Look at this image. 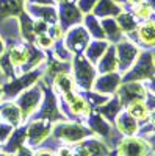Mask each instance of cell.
Segmentation results:
<instances>
[{"label":"cell","instance_id":"obj_1","mask_svg":"<svg viewBox=\"0 0 155 156\" xmlns=\"http://www.w3.org/2000/svg\"><path fill=\"white\" fill-rule=\"evenodd\" d=\"M52 137L66 144H79L86 137H91L93 131L88 126L75 122H60L52 126Z\"/></svg>","mask_w":155,"mask_h":156},{"label":"cell","instance_id":"obj_2","mask_svg":"<svg viewBox=\"0 0 155 156\" xmlns=\"http://www.w3.org/2000/svg\"><path fill=\"white\" fill-rule=\"evenodd\" d=\"M39 84L30 86L28 89L22 90V92L16 97V105L20 108L24 120L30 119V117L38 111V108L41 106L42 98H44V86L41 83V80L38 81Z\"/></svg>","mask_w":155,"mask_h":156},{"label":"cell","instance_id":"obj_3","mask_svg":"<svg viewBox=\"0 0 155 156\" xmlns=\"http://www.w3.org/2000/svg\"><path fill=\"white\" fill-rule=\"evenodd\" d=\"M155 76V61L150 51L139 53L133 66L124 73V81H143Z\"/></svg>","mask_w":155,"mask_h":156},{"label":"cell","instance_id":"obj_4","mask_svg":"<svg viewBox=\"0 0 155 156\" xmlns=\"http://www.w3.org/2000/svg\"><path fill=\"white\" fill-rule=\"evenodd\" d=\"M41 69H33L30 72H25L22 76L17 75L14 76L13 80L9 81H5V84L2 86L3 89V98L6 100H11V98H16L22 90L25 89H28L30 86H33L36 81H39L41 80Z\"/></svg>","mask_w":155,"mask_h":156},{"label":"cell","instance_id":"obj_5","mask_svg":"<svg viewBox=\"0 0 155 156\" xmlns=\"http://www.w3.org/2000/svg\"><path fill=\"white\" fill-rule=\"evenodd\" d=\"M74 76L75 83L80 89H93V84L97 78V69L94 67V64L89 61L86 56L75 55L74 58Z\"/></svg>","mask_w":155,"mask_h":156},{"label":"cell","instance_id":"obj_6","mask_svg":"<svg viewBox=\"0 0 155 156\" xmlns=\"http://www.w3.org/2000/svg\"><path fill=\"white\" fill-rule=\"evenodd\" d=\"M33 119H42V120H49V122H55V120H63L64 115L61 114L60 108H58V101L57 97L54 95V92L44 86V98L41 106L38 108V111L31 115Z\"/></svg>","mask_w":155,"mask_h":156},{"label":"cell","instance_id":"obj_7","mask_svg":"<svg viewBox=\"0 0 155 156\" xmlns=\"http://www.w3.org/2000/svg\"><path fill=\"white\" fill-rule=\"evenodd\" d=\"M150 151L152 147L144 137L125 136L118 144V156H149Z\"/></svg>","mask_w":155,"mask_h":156},{"label":"cell","instance_id":"obj_8","mask_svg":"<svg viewBox=\"0 0 155 156\" xmlns=\"http://www.w3.org/2000/svg\"><path fill=\"white\" fill-rule=\"evenodd\" d=\"M50 134H52V122L42 119H33L27 125V142H25V145L36 148L46 139H49Z\"/></svg>","mask_w":155,"mask_h":156},{"label":"cell","instance_id":"obj_9","mask_svg":"<svg viewBox=\"0 0 155 156\" xmlns=\"http://www.w3.org/2000/svg\"><path fill=\"white\" fill-rule=\"evenodd\" d=\"M116 95H118L119 101L122 103V106H127L128 103H132V101L146 100L147 89L139 81H125L124 84L119 86L118 90H116Z\"/></svg>","mask_w":155,"mask_h":156},{"label":"cell","instance_id":"obj_10","mask_svg":"<svg viewBox=\"0 0 155 156\" xmlns=\"http://www.w3.org/2000/svg\"><path fill=\"white\" fill-rule=\"evenodd\" d=\"M116 55H118V69L122 73H125L133 66V62L136 61V58L139 55V48L135 44L122 39V41L118 42V45H116Z\"/></svg>","mask_w":155,"mask_h":156},{"label":"cell","instance_id":"obj_11","mask_svg":"<svg viewBox=\"0 0 155 156\" xmlns=\"http://www.w3.org/2000/svg\"><path fill=\"white\" fill-rule=\"evenodd\" d=\"M64 44L74 55H82V51H85L89 44V33L86 31L85 27H80V25L74 27L69 30Z\"/></svg>","mask_w":155,"mask_h":156},{"label":"cell","instance_id":"obj_12","mask_svg":"<svg viewBox=\"0 0 155 156\" xmlns=\"http://www.w3.org/2000/svg\"><path fill=\"white\" fill-rule=\"evenodd\" d=\"M121 83H122V75H119L118 72L102 73L100 76L96 78V81L93 84V90L105 94V95H113L119 89Z\"/></svg>","mask_w":155,"mask_h":156},{"label":"cell","instance_id":"obj_13","mask_svg":"<svg viewBox=\"0 0 155 156\" xmlns=\"http://www.w3.org/2000/svg\"><path fill=\"white\" fill-rule=\"evenodd\" d=\"M60 22H61V27L63 28H72L75 23H80L83 22V12L80 11L79 6H75L69 2H64L60 5Z\"/></svg>","mask_w":155,"mask_h":156},{"label":"cell","instance_id":"obj_14","mask_svg":"<svg viewBox=\"0 0 155 156\" xmlns=\"http://www.w3.org/2000/svg\"><path fill=\"white\" fill-rule=\"evenodd\" d=\"M31 53H33V48H30L28 45H24V44H14L9 48L8 55H9L13 66L16 69V76H17L19 72L20 73L24 72V67L27 66V62L30 61Z\"/></svg>","mask_w":155,"mask_h":156},{"label":"cell","instance_id":"obj_15","mask_svg":"<svg viewBox=\"0 0 155 156\" xmlns=\"http://www.w3.org/2000/svg\"><path fill=\"white\" fill-rule=\"evenodd\" d=\"M0 120H3L13 126H20L24 122V115L16 101H3L0 105Z\"/></svg>","mask_w":155,"mask_h":156},{"label":"cell","instance_id":"obj_16","mask_svg":"<svg viewBox=\"0 0 155 156\" xmlns=\"http://www.w3.org/2000/svg\"><path fill=\"white\" fill-rule=\"evenodd\" d=\"M116 128H118V131L124 136H135L138 131H139V125H138V120L133 119V117L128 114L127 111L125 112H119L118 117H116Z\"/></svg>","mask_w":155,"mask_h":156},{"label":"cell","instance_id":"obj_17","mask_svg":"<svg viewBox=\"0 0 155 156\" xmlns=\"http://www.w3.org/2000/svg\"><path fill=\"white\" fill-rule=\"evenodd\" d=\"M25 142H27V126L14 128V131L11 133L9 139L2 145V150L14 154L22 145H25Z\"/></svg>","mask_w":155,"mask_h":156},{"label":"cell","instance_id":"obj_18","mask_svg":"<svg viewBox=\"0 0 155 156\" xmlns=\"http://www.w3.org/2000/svg\"><path fill=\"white\" fill-rule=\"evenodd\" d=\"M116 69H118V55H116V47L113 44H110L107 51L102 55V58L97 62V70L100 73H110V72H116Z\"/></svg>","mask_w":155,"mask_h":156},{"label":"cell","instance_id":"obj_19","mask_svg":"<svg viewBox=\"0 0 155 156\" xmlns=\"http://www.w3.org/2000/svg\"><path fill=\"white\" fill-rule=\"evenodd\" d=\"M27 12L31 16L42 19L46 22H57L58 20V11L52 8V5H35V3H27Z\"/></svg>","mask_w":155,"mask_h":156},{"label":"cell","instance_id":"obj_20","mask_svg":"<svg viewBox=\"0 0 155 156\" xmlns=\"http://www.w3.org/2000/svg\"><path fill=\"white\" fill-rule=\"evenodd\" d=\"M121 111H122V103L119 101L118 95L113 97V98H108L105 103H103V105L97 106V112H99L100 115L105 117L110 123H113V122L116 120V117H118V114H119Z\"/></svg>","mask_w":155,"mask_h":156},{"label":"cell","instance_id":"obj_21","mask_svg":"<svg viewBox=\"0 0 155 156\" xmlns=\"http://www.w3.org/2000/svg\"><path fill=\"white\" fill-rule=\"evenodd\" d=\"M121 11H122V5L116 3L114 0H99L93 9V14L96 17H113V16H118Z\"/></svg>","mask_w":155,"mask_h":156},{"label":"cell","instance_id":"obj_22","mask_svg":"<svg viewBox=\"0 0 155 156\" xmlns=\"http://www.w3.org/2000/svg\"><path fill=\"white\" fill-rule=\"evenodd\" d=\"M82 144L89 151V156H108L111 153L108 144L100 137H86L85 140H82Z\"/></svg>","mask_w":155,"mask_h":156},{"label":"cell","instance_id":"obj_23","mask_svg":"<svg viewBox=\"0 0 155 156\" xmlns=\"http://www.w3.org/2000/svg\"><path fill=\"white\" fill-rule=\"evenodd\" d=\"M102 28H103V33H105V37H108L107 41L110 44H116V42L122 41V30L119 27V23L116 22V19H113V17H103Z\"/></svg>","mask_w":155,"mask_h":156},{"label":"cell","instance_id":"obj_24","mask_svg":"<svg viewBox=\"0 0 155 156\" xmlns=\"http://www.w3.org/2000/svg\"><path fill=\"white\" fill-rule=\"evenodd\" d=\"M138 39L144 47H155V20H146L136 28Z\"/></svg>","mask_w":155,"mask_h":156},{"label":"cell","instance_id":"obj_25","mask_svg":"<svg viewBox=\"0 0 155 156\" xmlns=\"http://www.w3.org/2000/svg\"><path fill=\"white\" fill-rule=\"evenodd\" d=\"M110 42L105 41V39H96L94 42H89L88 47H86V58L91 61L93 64H97L99 59L102 58V55L107 51Z\"/></svg>","mask_w":155,"mask_h":156},{"label":"cell","instance_id":"obj_26","mask_svg":"<svg viewBox=\"0 0 155 156\" xmlns=\"http://www.w3.org/2000/svg\"><path fill=\"white\" fill-rule=\"evenodd\" d=\"M24 11V3L20 0H0V19L20 16Z\"/></svg>","mask_w":155,"mask_h":156},{"label":"cell","instance_id":"obj_27","mask_svg":"<svg viewBox=\"0 0 155 156\" xmlns=\"http://www.w3.org/2000/svg\"><path fill=\"white\" fill-rule=\"evenodd\" d=\"M150 108L147 106V103L144 100H136V101H132L128 103V105L125 106V111L130 114L133 119H136L138 122H143V120H147L149 119V111Z\"/></svg>","mask_w":155,"mask_h":156},{"label":"cell","instance_id":"obj_28","mask_svg":"<svg viewBox=\"0 0 155 156\" xmlns=\"http://www.w3.org/2000/svg\"><path fill=\"white\" fill-rule=\"evenodd\" d=\"M83 22L86 25V31L89 33V36H93L96 39H105V33H103L102 23L97 20V17L94 14H86L83 17Z\"/></svg>","mask_w":155,"mask_h":156},{"label":"cell","instance_id":"obj_29","mask_svg":"<svg viewBox=\"0 0 155 156\" xmlns=\"http://www.w3.org/2000/svg\"><path fill=\"white\" fill-rule=\"evenodd\" d=\"M54 86L57 89V92H60L61 95H66V94H69V92H72V90H74V81H72V78L69 76L68 72L58 73L55 76Z\"/></svg>","mask_w":155,"mask_h":156},{"label":"cell","instance_id":"obj_30","mask_svg":"<svg viewBox=\"0 0 155 156\" xmlns=\"http://www.w3.org/2000/svg\"><path fill=\"white\" fill-rule=\"evenodd\" d=\"M116 22L119 23L122 33H128V34H130L132 31H135L138 28L133 14H130V12H127V11H121L118 14V17H116Z\"/></svg>","mask_w":155,"mask_h":156},{"label":"cell","instance_id":"obj_31","mask_svg":"<svg viewBox=\"0 0 155 156\" xmlns=\"http://www.w3.org/2000/svg\"><path fill=\"white\" fill-rule=\"evenodd\" d=\"M152 14H153V9L146 2H143V3H139V5L135 6V16L138 19H141V20H149L152 17Z\"/></svg>","mask_w":155,"mask_h":156},{"label":"cell","instance_id":"obj_32","mask_svg":"<svg viewBox=\"0 0 155 156\" xmlns=\"http://www.w3.org/2000/svg\"><path fill=\"white\" fill-rule=\"evenodd\" d=\"M14 128L16 126H13V125H9V123H6V122H0V144H5V142L9 139V136H11V133L14 131Z\"/></svg>","mask_w":155,"mask_h":156},{"label":"cell","instance_id":"obj_33","mask_svg":"<svg viewBox=\"0 0 155 156\" xmlns=\"http://www.w3.org/2000/svg\"><path fill=\"white\" fill-rule=\"evenodd\" d=\"M97 2L99 0H79V6L80 8V11L83 12V14H89L93 9H94V6L97 5Z\"/></svg>","mask_w":155,"mask_h":156},{"label":"cell","instance_id":"obj_34","mask_svg":"<svg viewBox=\"0 0 155 156\" xmlns=\"http://www.w3.org/2000/svg\"><path fill=\"white\" fill-rule=\"evenodd\" d=\"M47 30H49V27H47V22H46V20L38 19L36 22H33V31H35V34H36V36L44 34Z\"/></svg>","mask_w":155,"mask_h":156},{"label":"cell","instance_id":"obj_35","mask_svg":"<svg viewBox=\"0 0 155 156\" xmlns=\"http://www.w3.org/2000/svg\"><path fill=\"white\" fill-rule=\"evenodd\" d=\"M36 42H38V45L42 47V48H49V47H52V44H54V39H52L50 36H46V33H44V34L38 36Z\"/></svg>","mask_w":155,"mask_h":156},{"label":"cell","instance_id":"obj_36","mask_svg":"<svg viewBox=\"0 0 155 156\" xmlns=\"http://www.w3.org/2000/svg\"><path fill=\"white\" fill-rule=\"evenodd\" d=\"M72 156H89V151L86 150V147L83 144L79 142V145H75L72 148Z\"/></svg>","mask_w":155,"mask_h":156},{"label":"cell","instance_id":"obj_37","mask_svg":"<svg viewBox=\"0 0 155 156\" xmlns=\"http://www.w3.org/2000/svg\"><path fill=\"white\" fill-rule=\"evenodd\" d=\"M14 156H35V151H33V148L28 147V145H22V147L14 153Z\"/></svg>","mask_w":155,"mask_h":156},{"label":"cell","instance_id":"obj_38","mask_svg":"<svg viewBox=\"0 0 155 156\" xmlns=\"http://www.w3.org/2000/svg\"><path fill=\"white\" fill-rule=\"evenodd\" d=\"M35 156H57V154L49 148H39V150L35 151Z\"/></svg>","mask_w":155,"mask_h":156},{"label":"cell","instance_id":"obj_39","mask_svg":"<svg viewBox=\"0 0 155 156\" xmlns=\"http://www.w3.org/2000/svg\"><path fill=\"white\" fill-rule=\"evenodd\" d=\"M57 156H72V148H69V147H60L57 150Z\"/></svg>","mask_w":155,"mask_h":156},{"label":"cell","instance_id":"obj_40","mask_svg":"<svg viewBox=\"0 0 155 156\" xmlns=\"http://www.w3.org/2000/svg\"><path fill=\"white\" fill-rule=\"evenodd\" d=\"M28 3H35V5H54L55 0H28Z\"/></svg>","mask_w":155,"mask_h":156},{"label":"cell","instance_id":"obj_41","mask_svg":"<svg viewBox=\"0 0 155 156\" xmlns=\"http://www.w3.org/2000/svg\"><path fill=\"white\" fill-rule=\"evenodd\" d=\"M147 142H149V144H150V147L155 150V131H152V133H149L146 137H144Z\"/></svg>","mask_w":155,"mask_h":156},{"label":"cell","instance_id":"obj_42","mask_svg":"<svg viewBox=\"0 0 155 156\" xmlns=\"http://www.w3.org/2000/svg\"><path fill=\"white\" fill-rule=\"evenodd\" d=\"M149 89H150V92L155 95V76L149 80Z\"/></svg>","mask_w":155,"mask_h":156},{"label":"cell","instance_id":"obj_43","mask_svg":"<svg viewBox=\"0 0 155 156\" xmlns=\"http://www.w3.org/2000/svg\"><path fill=\"white\" fill-rule=\"evenodd\" d=\"M149 120H150V125L155 128V108L150 111V114H149Z\"/></svg>","mask_w":155,"mask_h":156},{"label":"cell","instance_id":"obj_44","mask_svg":"<svg viewBox=\"0 0 155 156\" xmlns=\"http://www.w3.org/2000/svg\"><path fill=\"white\" fill-rule=\"evenodd\" d=\"M124 2H127L128 5H132V6H136V5H139V3H143L144 0H124Z\"/></svg>","mask_w":155,"mask_h":156},{"label":"cell","instance_id":"obj_45","mask_svg":"<svg viewBox=\"0 0 155 156\" xmlns=\"http://www.w3.org/2000/svg\"><path fill=\"white\" fill-rule=\"evenodd\" d=\"M0 156H14L13 153H6V151H3V150H0Z\"/></svg>","mask_w":155,"mask_h":156},{"label":"cell","instance_id":"obj_46","mask_svg":"<svg viewBox=\"0 0 155 156\" xmlns=\"http://www.w3.org/2000/svg\"><path fill=\"white\" fill-rule=\"evenodd\" d=\"M150 6H152V9H155V0H149V2H147Z\"/></svg>","mask_w":155,"mask_h":156},{"label":"cell","instance_id":"obj_47","mask_svg":"<svg viewBox=\"0 0 155 156\" xmlns=\"http://www.w3.org/2000/svg\"><path fill=\"white\" fill-rule=\"evenodd\" d=\"M3 98V89H2V84H0V100Z\"/></svg>","mask_w":155,"mask_h":156},{"label":"cell","instance_id":"obj_48","mask_svg":"<svg viewBox=\"0 0 155 156\" xmlns=\"http://www.w3.org/2000/svg\"><path fill=\"white\" fill-rule=\"evenodd\" d=\"M108 156H118V151H111Z\"/></svg>","mask_w":155,"mask_h":156},{"label":"cell","instance_id":"obj_49","mask_svg":"<svg viewBox=\"0 0 155 156\" xmlns=\"http://www.w3.org/2000/svg\"><path fill=\"white\" fill-rule=\"evenodd\" d=\"M55 2H58V3H64V2H69V0H55Z\"/></svg>","mask_w":155,"mask_h":156},{"label":"cell","instance_id":"obj_50","mask_svg":"<svg viewBox=\"0 0 155 156\" xmlns=\"http://www.w3.org/2000/svg\"><path fill=\"white\" fill-rule=\"evenodd\" d=\"M152 55H153V61H155V51H153V53H152Z\"/></svg>","mask_w":155,"mask_h":156},{"label":"cell","instance_id":"obj_51","mask_svg":"<svg viewBox=\"0 0 155 156\" xmlns=\"http://www.w3.org/2000/svg\"><path fill=\"white\" fill-rule=\"evenodd\" d=\"M0 150H2V144H0Z\"/></svg>","mask_w":155,"mask_h":156},{"label":"cell","instance_id":"obj_52","mask_svg":"<svg viewBox=\"0 0 155 156\" xmlns=\"http://www.w3.org/2000/svg\"><path fill=\"white\" fill-rule=\"evenodd\" d=\"M152 156H155V153H153V154H152Z\"/></svg>","mask_w":155,"mask_h":156},{"label":"cell","instance_id":"obj_53","mask_svg":"<svg viewBox=\"0 0 155 156\" xmlns=\"http://www.w3.org/2000/svg\"><path fill=\"white\" fill-rule=\"evenodd\" d=\"M20 2H22V0H20Z\"/></svg>","mask_w":155,"mask_h":156}]
</instances>
